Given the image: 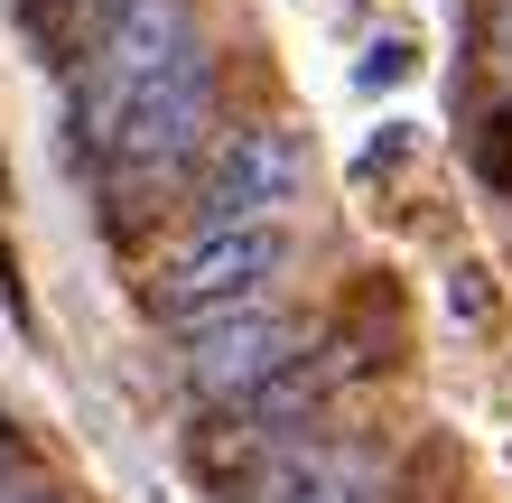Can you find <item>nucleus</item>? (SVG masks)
Wrapping results in <instances>:
<instances>
[{
    "label": "nucleus",
    "mask_w": 512,
    "mask_h": 503,
    "mask_svg": "<svg viewBox=\"0 0 512 503\" xmlns=\"http://www.w3.org/2000/svg\"><path fill=\"white\" fill-rule=\"evenodd\" d=\"M215 140H224V56H215V38H196L122 122L94 140L84 177H94V196L112 215H122V205L131 215H168L177 196H196Z\"/></svg>",
    "instance_id": "obj_1"
},
{
    "label": "nucleus",
    "mask_w": 512,
    "mask_h": 503,
    "mask_svg": "<svg viewBox=\"0 0 512 503\" xmlns=\"http://www.w3.org/2000/svg\"><path fill=\"white\" fill-rule=\"evenodd\" d=\"M280 280H289V224L187 215L177 243L159 252V271H149V317L187 327V317H215V308H243V299H280Z\"/></svg>",
    "instance_id": "obj_2"
},
{
    "label": "nucleus",
    "mask_w": 512,
    "mask_h": 503,
    "mask_svg": "<svg viewBox=\"0 0 512 503\" xmlns=\"http://www.w3.org/2000/svg\"><path fill=\"white\" fill-rule=\"evenodd\" d=\"M298 345H308V317H298L289 299H243V308H215V317L168 327V382H177L187 410H224V401L261 392Z\"/></svg>",
    "instance_id": "obj_3"
},
{
    "label": "nucleus",
    "mask_w": 512,
    "mask_h": 503,
    "mask_svg": "<svg viewBox=\"0 0 512 503\" xmlns=\"http://www.w3.org/2000/svg\"><path fill=\"white\" fill-rule=\"evenodd\" d=\"M317 187V150L308 131L280 122V112H252V122H224L215 159L196 177V205L187 215H215V224H289Z\"/></svg>",
    "instance_id": "obj_4"
},
{
    "label": "nucleus",
    "mask_w": 512,
    "mask_h": 503,
    "mask_svg": "<svg viewBox=\"0 0 512 503\" xmlns=\"http://www.w3.org/2000/svg\"><path fill=\"white\" fill-rule=\"evenodd\" d=\"M233 503H391V448L373 429H289L233 476Z\"/></svg>",
    "instance_id": "obj_5"
},
{
    "label": "nucleus",
    "mask_w": 512,
    "mask_h": 503,
    "mask_svg": "<svg viewBox=\"0 0 512 503\" xmlns=\"http://www.w3.org/2000/svg\"><path fill=\"white\" fill-rule=\"evenodd\" d=\"M475 177H485V187L512 205V94L485 112V122H475Z\"/></svg>",
    "instance_id": "obj_6"
},
{
    "label": "nucleus",
    "mask_w": 512,
    "mask_h": 503,
    "mask_svg": "<svg viewBox=\"0 0 512 503\" xmlns=\"http://www.w3.org/2000/svg\"><path fill=\"white\" fill-rule=\"evenodd\" d=\"M410 150H419V122H373V150L354 159V168H364V177H382V168H401Z\"/></svg>",
    "instance_id": "obj_7"
},
{
    "label": "nucleus",
    "mask_w": 512,
    "mask_h": 503,
    "mask_svg": "<svg viewBox=\"0 0 512 503\" xmlns=\"http://www.w3.org/2000/svg\"><path fill=\"white\" fill-rule=\"evenodd\" d=\"M410 75V47H373L364 56V84H401Z\"/></svg>",
    "instance_id": "obj_8"
}]
</instances>
